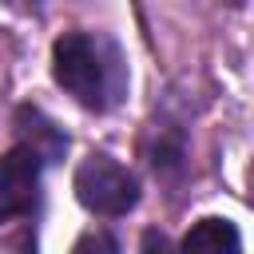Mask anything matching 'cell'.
Listing matches in <instances>:
<instances>
[{
	"label": "cell",
	"instance_id": "2",
	"mask_svg": "<svg viewBox=\"0 0 254 254\" xmlns=\"http://www.w3.org/2000/svg\"><path fill=\"white\" fill-rule=\"evenodd\" d=\"M75 198L87 210L115 218V214H127L135 206L139 183H135V175L123 163H115L107 155H87L75 167Z\"/></svg>",
	"mask_w": 254,
	"mask_h": 254
},
{
	"label": "cell",
	"instance_id": "4",
	"mask_svg": "<svg viewBox=\"0 0 254 254\" xmlns=\"http://www.w3.org/2000/svg\"><path fill=\"white\" fill-rule=\"evenodd\" d=\"M16 127H20V147L36 159V163H56L60 155H64V147H67V139H64V131L48 119V115H40L36 107H20L16 111Z\"/></svg>",
	"mask_w": 254,
	"mask_h": 254
},
{
	"label": "cell",
	"instance_id": "6",
	"mask_svg": "<svg viewBox=\"0 0 254 254\" xmlns=\"http://www.w3.org/2000/svg\"><path fill=\"white\" fill-rule=\"evenodd\" d=\"M71 254H119V250H115V242L107 234H83Z\"/></svg>",
	"mask_w": 254,
	"mask_h": 254
},
{
	"label": "cell",
	"instance_id": "5",
	"mask_svg": "<svg viewBox=\"0 0 254 254\" xmlns=\"http://www.w3.org/2000/svg\"><path fill=\"white\" fill-rule=\"evenodd\" d=\"M183 254H242L238 226L226 222V218H202L187 230Z\"/></svg>",
	"mask_w": 254,
	"mask_h": 254
},
{
	"label": "cell",
	"instance_id": "3",
	"mask_svg": "<svg viewBox=\"0 0 254 254\" xmlns=\"http://www.w3.org/2000/svg\"><path fill=\"white\" fill-rule=\"evenodd\" d=\"M36 194H40V163L24 147L0 155V222L32 210Z\"/></svg>",
	"mask_w": 254,
	"mask_h": 254
},
{
	"label": "cell",
	"instance_id": "1",
	"mask_svg": "<svg viewBox=\"0 0 254 254\" xmlns=\"http://www.w3.org/2000/svg\"><path fill=\"white\" fill-rule=\"evenodd\" d=\"M52 75L56 83L87 111H107L123 95V60L111 40L91 32H67L52 48Z\"/></svg>",
	"mask_w": 254,
	"mask_h": 254
},
{
	"label": "cell",
	"instance_id": "7",
	"mask_svg": "<svg viewBox=\"0 0 254 254\" xmlns=\"http://www.w3.org/2000/svg\"><path fill=\"white\" fill-rule=\"evenodd\" d=\"M143 254H171V246H167V238L159 230H147L143 234Z\"/></svg>",
	"mask_w": 254,
	"mask_h": 254
},
{
	"label": "cell",
	"instance_id": "8",
	"mask_svg": "<svg viewBox=\"0 0 254 254\" xmlns=\"http://www.w3.org/2000/svg\"><path fill=\"white\" fill-rule=\"evenodd\" d=\"M8 254H36V250H32V242H28V238H20V242H16Z\"/></svg>",
	"mask_w": 254,
	"mask_h": 254
}]
</instances>
